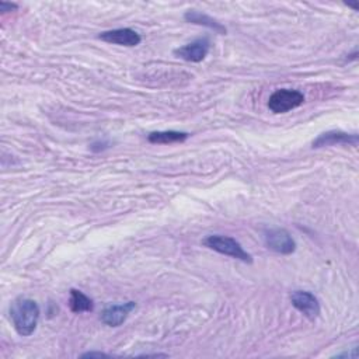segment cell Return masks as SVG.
Here are the masks:
<instances>
[{"label": "cell", "mask_w": 359, "mask_h": 359, "mask_svg": "<svg viewBox=\"0 0 359 359\" xmlns=\"http://www.w3.org/2000/svg\"><path fill=\"white\" fill-rule=\"evenodd\" d=\"M303 102L304 95L302 91L292 89H279L271 94L268 100V109L274 114H285L300 107Z\"/></svg>", "instance_id": "3957f363"}, {"label": "cell", "mask_w": 359, "mask_h": 359, "mask_svg": "<svg viewBox=\"0 0 359 359\" xmlns=\"http://www.w3.org/2000/svg\"><path fill=\"white\" fill-rule=\"evenodd\" d=\"M184 20L187 23H191V24H196V26H202V27H207L210 30H214L218 34H226L228 33L226 27L222 26L219 21H217L215 19H212L208 15L196 12V10H188L184 15Z\"/></svg>", "instance_id": "30bf717a"}, {"label": "cell", "mask_w": 359, "mask_h": 359, "mask_svg": "<svg viewBox=\"0 0 359 359\" xmlns=\"http://www.w3.org/2000/svg\"><path fill=\"white\" fill-rule=\"evenodd\" d=\"M82 358H110V355L104 352H86L82 355Z\"/></svg>", "instance_id": "9a60e30c"}, {"label": "cell", "mask_w": 359, "mask_h": 359, "mask_svg": "<svg viewBox=\"0 0 359 359\" xmlns=\"http://www.w3.org/2000/svg\"><path fill=\"white\" fill-rule=\"evenodd\" d=\"M10 319L15 330L21 337L31 335L39 320V307L28 297H19L10 306Z\"/></svg>", "instance_id": "6da1fadb"}, {"label": "cell", "mask_w": 359, "mask_h": 359, "mask_svg": "<svg viewBox=\"0 0 359 359\" xmlns=\"http://www.w3.org/2000/svg\"><path fill=\"white\" fill-rule=\"evenodd\" d=\"M98 38L113 45H121L129 48L139 45L142 41L140 35L132 28H117V30L104 31L98 35Z\"/></svg>", "instance_id": "9c48e42d"}, {"label": "cell", "mask_w": 359, "mask_h": 359, "mask_svg": "<svg viewBox=\"0 0 359 359\" xmlns=\"http://www.w3.org/2000/svg\"><path fill=\"white\" fill-rule=\"evenodd\" d=\"M17 5H15V3H6V2H0V12H3V13H6V12H16L17 10Z\"/></svg>", "instance_id": "5bb4252c"}, {"label": "cell", "mask_w": 359, "mask_h": 359, "mask_svg": "<svg viewBox=\"0 0 359 359\" xmlns=\"http://www.w3.org/2000/svg\"><path fill=\"white\" fill-rule=\"evenodd\" d=\"M69 307L73 313H83V312H91L93 311V300L86 296L83 292L77 289L71 291V297H69Z\"/></svg>", "instance_id": "7c38bea8"}, {"label": "cell", "mask_w": 359, "mask_h": 359, "mask_svg": "<svg viewBox=\"0 0 359 359\" xmlns=\"http://www.w3.org/2000/svg\"><path fill=\"white\" fill-rule=\"evenodd\" d=\"M136 303L135 302H127L120 304H110L107 306L101 313V322L109 327H120L128 316L135 311Z\"/></svg>", "instance_id": "52a82bcc"}, {"label": "cell", "mask_w": 359, "mask_h": 359, "mask_svg": "<svg viewBox=\"0 0 359 359\" xmlns=\"http://www.w3.org/2000/svg\"><path fill=\"white\" fill-rule=\"evenodd\" d=\"M107 147H110V142H107V140H98V142L91 143V146H90V149L93 151H101V150H106Z\"/></svg>", "instance_id": "4fadbf2b"}, {"label": "cell", "mask_w": 359, "mask_h": 359, "mask_svg": "<svg viewBox=\"0 0 359 359\" xmlns=\"http://www.w3.org/2000/svg\"><path fill=\"white\" fill-rule=\"evenodd\" d=\"M202 244L205 247H208V248L219 252V254L229 255V257L240 260V261H243L246 264H251L252 263V255L248 254L243 248V246L233 237L222 236V234H212V236H208L207 239H205L202 241Z\"/></svg>", "instance_id": "7a4b0ae2"}, {"label": "cell", "mask_w": 359, "mask_h": 359, "mask_svg": "<svg viewBox=\"0 0 359 359\" xmlns=\"http://www.w3.org/2000/svg\"><path fill=\"white\" fill-rule=\"evenodd\" d=\"M210 49H211V42L207 37H203L174 49V55L185 62L198 64L207 58V55L210 54Z\"/></svg>", "instance_id": "5b68a950"}, {"label": "cell", "mask_w": 359, "mask_h": 359, "mask_svg": "<svg viewBox=\"0 0 359 359\" xmlns=\"http://www.w3.org/2000/svg\"><path fill=\"white\" fill-rule=\"evenodd\" d=\"M358 135L356 134H348L344 131H327L323 132L322 135H319L312 146L313 149H319V147H326V146H335V145H351V146H358Z\"/></svg>", "instance_id": "ba28073f"}, {"label": "cell", "mask_w": 359, "mask_h": 359, "mask_svg": "<svg viewBox=\"0 0 359 359\" xmlns=\"http://www.w3.org/2000/svg\"><path fill=\"white\" fill-rule=\"evenodd\" d=\"M190 135L187 132L180 131H158L147 135V140L155 145H170L184 142Z\"/></svg>", "instance_id": "8fae6325"}, {"label": "cell", "mask_w": 359, "mask_h": 359, "mask_svg": "<svg viewBox=\"0 0 359 359\" xmlns=\"http://www.w3.org/2000/svg\"><path fill=\"white\" fill-rule=\"evenodd\" d=\"M358 358V352H356V348H353L352 349V352H344V353H340V355H337V358Z\"/></svg>", "instance_id": "2e32d148"}, {"label": "cell", "mask_w": 359, "mask_h": 359, "mask_svg": "<svg viewBox=\"0 0 359 359\" xmlns=\"http://www.w3.org/2000/svg\"><path fill=\"white\" fill-rule=\"evenodd\" d=\"M291 302L295 309H297L303 316L309 320H315L320 316L319 299L307 291H293L291 293Z\"/></svg>", "instance_id": "8992f818"}, {"label": "cell", "mask_w": 359, "mask_h": 359, "mask_svg": "<svg viewBox=\"0 0 359 359\" xmlns=\"http://www.w3.org/2000/svg\"><path fill=\"white\" fill-rule=\"evenodd\" d=\"M264 240L270 250H273L278 254H282V255H289V254L295 252V250H296V241L293 240L291 233L281 228H274V229L266 230Z\"/></svg>", "instance_id": "277c9868"}]
</instances>
